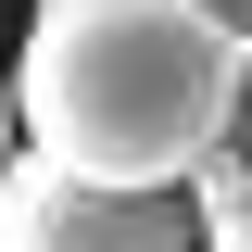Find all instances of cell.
Here are the masks:
<instances>
[{"mask_svg": "<svg viewBox=\"0 0 252 252\" xmlns=\"http://www.w3.org/2000/svg\"><path fill=\"white\" fill-rule=\"evenodd\" d=\"M26 152L114 189H189L240 126V26L202 0H38L13 63Z\"/></svg>", "mask_w": 252, "mask_h": 252, "instance_id": "cell-1", "label": "cell"}, {"mask_svg": "<svg viewBox=\"0 0 252 252\" xmlns=\"http://www.w3.org/2000/svg\"><path fill=\"white\" fill-rule=\"evenodd\" d=\"M0 252H202L189 189H114L51 152L0 164Z\"/></svg>", "mask_w": 252, "mask_h": 252, "instance_id": "cell-2", "label": "cell"}, {"mask_svg": "<svg viewBox=\"0 0 252 252\" xmlns=\"http://www.w3.org/2000/svg\"><path fill=\"white\" fill-rule=\"evenodd\" d=\"M189 215H202V252H252V152H240V139H227V152H202Z\"/></svg>", "mask_w": 252, "mask_h": 252, "instance_id": "cell-3", "label": "cell"}, {"mask_svg": "<svg viewBox=\"0 0 252 252\" xmlns=\"http://www.w3.org/2000/svg\"><path fill=\"white\" fill-rule=\"evenodd\" d=\"M26 152V114H13V63H0V164Z\"/></svg>", "mask_w": 252, "mask_h": 252, "instance_id": "cell-4", "label": "cell"}, {"mask_svg": "<svg viewBox=\"0 0 252 252\" xmlns=\"http://www.w3.org/2000/svg\"><path fill=\"white\" fill-rule=\"evenodd\" d=\"M227 139L252 152V26H240V126H227Z\"/></svg>", "mask_w": 252, "mask_h": 252, "instance_id": "cell-5", "label": "cell"}, {"mask_svg": "<svg viewBox=\"0 0 252 252\" xmlns=\"http://www.w3.org/2000/svg\"><path fill=\"white\" fill-rule=\"evenodd\" d=\"M202 13H227V26H252V0H202Z\"/></svg>", "mask_w": 252, "mask_h": 252, "instance_id": "cell-6", "label": "cell"}]
</instances>
